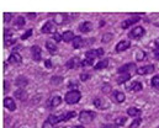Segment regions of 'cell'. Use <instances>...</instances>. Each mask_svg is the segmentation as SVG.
<instances>
[{
    "mask_svg": "<svg viewBox=\"0 0 159 128\" xmlns=\"http://www.w3.org/2000/svg\"><path fill=\"white\" fill-rule=\"evenodd\" d=\"M114 99H115V101L116 102H123L125 101V99H126V96H125V94L122 92V91H114Z\"/></svg>",
    "mask_w": 159,
    "mask_h": 128,
    "instance_id": "obj_24",
    "label": "cell"
},
{
    "mask_svg": "<svg viewBox=\"0 0 159 128\" xmlns=\"http://www.w3.org/2000/svg\"><path fill=\"white\" fill-rule=\"evenodd\" d=\"M107 65H109V59H102L98 64H95L94 68H95V70H101V69H105Z\"/></svg>",
    "mask_w": 159,
    "mask_h": 128,
    "instance_id": "obj_26",
    "label": "cell"
},
{
    "mask_svg": "<svg viewBox=\"0 0 159 128\" xmlns=\"http://www.w3.org/2000/svg\"><path fill=\"white\" fill-rule=\"evenodd\" d=\"M94 106L96 107V108H106L109 105H107V102L105 101V100H102V99H95L94 100Z\"/></svg>",
    "mask_w": 159,
    "mask_h": 128,
    "instance_id": "obj_20",
    "label": "cell"
},
{
    "mask_svg": "<svg viewBox=\"0 0 159 128\" xmlns=\"http://www.w3.org/2000/svg\"><path fill=\"white\" fill-rule=\"evenodd\" d=\"M61 104H62V97H59V96H54V97H52V99L48 101V106H49L51 108H54V107L59 106Z\"/></svg>",
    "mask_w": 159,
    "mask_h": 128,
    "instance_id": "obj_16",
    "label": "cell"
},
{
    "mask_svg": "<svg viewBox=\"0 0 159 128\" xmlns=\"http://www.w3.org/2000/svg\"><path fill=\"white\" fill-rule=\"evenodd\" d=\"M25 24H26V22H25V19H24L22 16H17V17H16V20H15V25H16L17 27H22Z\"/></svg>",
    "mask_w": 159,
    "mask_h": 128,
    "instance_id": "obj_30",
    "label": "cell"
},
{
    "mask_svg": "<svg viewBox=\"0 0 159 128\" xmlns=\"http://www.w3.org/2000/svg\"><path fill=\"white\" fill-rule=\"evenodd\" d=\"M7 60H9L10 64H21V62H22V57H21L17 52H14V53L10 54V57H9Z\"/></svg>",
    "mask_w": 159,
    "mask_h": 128,
    "instance_id": "obj_9",
    "label": "cell"
},
{
    "mask_svg": "<svg viewBox=\"0 0 159 128\" xmlns=\"http://www.w3.org/2000/svg\"><path fill=\"white\" fill-rule=\"evenodd\" d=\"M43 128H53V125H51L48 121H46L44 125H43Z\"/></svg>",
    "mask_w": 159,
    "mask_h": 128,
    "instance_id": "obj_44",
    "label": "cell"
},
{
    "mask_svg": "<svg viewBox=\"0 0 159 128\" xmlns=\"http://www.w3.org/2000/svg\"><path fill=\"white\" fill-rule=\"evenodd\" d=\"M46 65H47V67H51L52 64H51V62H49V60H46Z\"/></svg>",
    "mask_w": 159,
    "mask_h": 128,
    "instance_id": "obj_49",
    "label": "cell"
},
{
    "mask_svg": "<svg viewBox=\"0 0 159 128\" xmlns=\"http://www.w3.org/2000/svg\"><path fill=\"white\" fill-rule=\"evenodd\" d=\"M58 128H67V127H58Z\"/></svg>",
    "mask_w": 159,
    "mask_h": 128,
    "instance_id": "obj_52",
    "label": "cell"
},
{
    "mask_svg": "<svg viewBox=\"0 0 159 128\" xmlns=\"http://www.w3.org/2000/svg\"><path fill=\"white\" fill-rule=\"evenodd\" d=\"M75 112L74 111H70V112H67V113H63V121H69V120H72V118H74L75 117Z\"/></svg>",
    "mask_w": 159,
    "mask_h": 128,
    "instance_id": "obj_29",
    "label": "cell"
},
{
    "mask_svg": "<svg viewBox=\"0 0 159 128\" xmlns=\"http://www.w3.org/2000/svg\"><path fill=\"white\" fill-rule=\"evenodd\" d=\"M47 121H48L51 125H57V123H59V122L63 121V115H61V116H53V115H51Z\"/></svg>",
    "mask_w": 159,
    "mask_h": 128,
    "instance_id": "obj_22",
    "label": "cell"
},
{
    "mask_svg": "<svg viewBox=\"0 0 159 128\" xmlns=\"http://www.w3.org/2000/svg\"><path fill=\"white\" fill-rule=\"evenodd\" d=\"M128 89H129L131 91H141V90L143 89V85H142V83H139V82H132V84L128 86Z\"/></svg>",
    "mask_w": 159,
    "mask_h": 128,
    "instance_id": "obj_25",
    "label": "cell"
},
{
    "mask_svg": "<svg viewBox=\"0 0 159 128\" xmlns=\"http://www.w3.org/2000/svg\"><path fill=\"white\" fill-rule=\"evenodd\" d=\"M94 63V59H90V58H85L84 62H81V65L83 67H86V65H93Z\"/></svg>",
    "mask_w": 159,
    "mask_h": 128,
    "instance_id": "obj_35",
    "label": "cell"
},
{
    "mask_svg": "<svg viewBox=\"0 0 159 128\" xmlns=\"http://www.w3.org/2000/svg\"><path fill=\"white\" fill-rule=\"evenodd\" d=\"M4 106L9 111H15L16 110V104H15L14 99H11V97H5L4 99Z\"/></svg>",
    "mask_w": 159,
    "mask_h": 128,
    "instance_id": "obj_10",
    "label": "cell"
},
{
    "mask_svg": "<svg viewBox=\"0 0 159 128\" xmlns=\"http://www.w3.org/2000/svg\"><path fill=\"white\" fill-rule=\"evenodd\" d=\"M61 83H62V78H61V77H54V78H52V84L58 85V84H61Z\"/></svg>",
    "mask_w": 159,
    "mask_h": 128,
    "instance_id": "obj_38",
    "label": "cell"
},
{
    "mask_svg": "<svg viewBox=\"0 0 159 128\" xmlns=\"http://www.w3.org/2000/svg\"><path fill=\"white\" fill-rule=\"evenodd\" d=\"M27 16H29L30 19H35V17H36V14H27Z\"/></svg>",
    "mask_w": 159,
    "mask_h": 128,
    "instance_id": "obj_48",
    "label": "cell"
},
{
    "mask_svg": "<svg viewBox=\"0 0 159 128\" xmlns=\"http://www.w3.org/2000/svg\"><path fill=\"white\" fill-rule=\"evenodd\" d=\"M80 99H81V92H80L79 90H75V89L68 91V92L66 94V97H64V100H66V102H67L68 105L78 104Z\"/></svg>",
    "mask_w": 159,
    "mask_h": 128,
    "instance_id": "obj_1",
    "label": "cell"
},
{
    "mask_svg": "<svg viewBox=\"0 0 159 128\" xmlns=\"http://www.w3.org/2000/svg\"><path fill=\"white\" fill-rule=\"evenodd\" d=\"M62 37H63V41L64 42H73V40H74V35H73V32L72 31H66L63 35H62Z\"/></svg>",
    "mask_w": 159,
    "mask_h": 128,
    "instance_id": "obj_23",
    "label": "cell"
},
{
    "mask_svg": "<svg viewBox=\"0 0 159 128\" xmlns=\"http://www.w3.org/2000/svg\"><path fill=\"white\" fill-rule=\"evenodd\" d=\"M15 84H16V86H19L20 89H24L25 86L29 84V80H27V78L26 77H17L16 78V82H15Z\"/></svg>",
    "mask_w": 159,
    "mask_h": 128,
    "instance_id": "obj_17",
    "label": "cell"
},
{
    "mask_svg": "<svg viewBox=\"0 0 159 128\" xmlns=\"http://www.w3.org/2000/svg\"><path fill=\"white\" fill-rule=\"evenodd\" d=\"M31 53H32V59L35 62H40L42 59V51H41V47L39 46H34L31 48Z\"/></svg>",
    "mask_w": 159,
    "mask_h": 128,
    "instance_id": "obj_7",
    "label": "cell"
},
{
    "mask_svg": "<svg viewBox=\"0 0 159 128\" xmlns=\"http://www.w3.org/2000/svg\"><path fill=\"white\" fill-rule=\"evenodd\" d=\"M89 78H90V75L89 74H80V79L83 80V82H86V80H89Z\"/></svg>",
    "mask_w": 159,
    "mask_h": 128,
    "instance_id": "obj_42",
    "label": "cell"
},
{
    "mask_svg": "<svg viewBox=\"0 0 159 128\" xmlns=\"http://www.w3.org/2000/svg\"><path fill=\"white\" fill-rule=\"evenodd\" d=\"M54 40H56L57 42H59V41H63V37H62L59 33H57V32H56V33H54Z\"/></svg>",
    "mask_w": 159,
    "mask_h": 128,
    "instance_id": "obj_43",
    "label": "cell"
},
{
    "mask_svg": "<svg viewBox=\"0 0 159 128\" xmlns=\"http://www.w3.org/2000/svg\"><path fill=\"white\" fill-rule=\"evenodd\" d=\"M73 128H84V126H74Z\"/></svg>",
    "mask_w": 159,
    "mask_h": 128,
    "instance_id": "obj_51",
    "label": "cell"
},
{
    "mask_svg": "<svg viewBox=\"0 0 159 128\" xmlns=\"http://www.w3.org/2000/svg\"><path fill=\"white\" fill-rule=\"evenodd\" d=\"M66 21H67L66 14H56L54 15V22L57 25H63V24H66Z\"/></svg>",
    "mask_w": 159,
    "mask_h": 128,
    "instance_id": "obj_18",
    "label": "cell"
},
{
    "mask_svg": "<svg viewBox=\"0 0 159 128\" xmlns=\"http://www.w3.org/2000/svg\"><path fill=\"white\" fill-rule=\"evenodd\" d=\"M79 65H81V62L79 60V58H77V57H73V58H70V59L67 62V68H69V69L77 68V67H79Z\"/></svg>",
    "mask_w": 159,
    "mask_h": 128,
    "instance_id": "obj_15",
    "label": "cell"
},
{
    "mask_svg": "<svg viewBox=\"0 0 159 128\" xmlns=\"http://www.w3.org/2000/svg\"><path fill=\"white\" fill-rule=\"evenodd\" d=\"M144 57H146V53L142 52V51H139V52L137 53V55H136V59H137V60H142Z\"/></svg>",
    "mask_w": 159,
    "mask_h": 128,
    "instance_id": "obj_39",
    "label": "cell"
},
{
    "mask_svg": "<svg viewBox=\"0 0 159 128\" xmlns=\"http://www.w3.org/2000/svg\"><path fill=\"white\" fill-rule=\"evenodd\" d=\"M156 49H159V41H156Z\"/></svg>",
    "mask_w": 159,
    "mask_h": 128,
    "instance_id": "obj_50",
    "label": "cell"
},
{
    "mask_svg": "<svg viewBox=\"0 0 159 128\" xmlns=\"http://www.w3.org/2000/svg\"><path fill=\"white\" fill-rule=\"evenodd\" d=\"M127 115L128 116H131V117H139L141 115H142V111L139 110V108H137V107H129L128 110H127Z\"/></svg>",
    "mask_w": 159,
    "mask_h": 128,
    "instance_id": "obj_19",
    "label": "cell"
},
{
    "mask_svg": "<svg viewBox=\"0 0 159 128\" xmlns=\"http://www.w3.org/2000/svg\"><path fill=\"white\" fill-rule=\"evenodd\" d=\"M46 48H47V51L51 54H54L57 52V44L53 42V41H47L46 42Z\"/></svg>",
    "mask_w": 159,
    "mask_h": 128,
    "instance_id": "obj_21",
    "label": "cell"
},
{
    "mask_svg": "<svg viewBox=\"0 0 159 128\" xmlns=\"http://www.w3.org/2000/svg\"><path fill=\"white\" fill-rule=\"evenodd\" d=\"M154 72V65H144V67H142V68H139L138 70H137V73L139 74V75H147V74H151V73H153Z\"/></svg>",
    "mask_w": 159,
    "mask_h": 128,
    "instance_id": "obj_12",
    "label": "cell"
},
{
    "mask_svg": "<svg viewBox=\"0 0 159 128\" xmlns=\"http://www.w3.org/2000/svg\"><path fill=\"white\" fill-rule=\"evenodd\" d=\"M14 97L16 99V100H20V101H26L27 100V97H29V95H27V92H26V90H24V89H19V90H16L15 92H14Z\"/></svg>",
    "mask_w": 159,
    "mask_h": 128,
    "instance_id": "obj_8",
    "label": "cell"
},
{
    "mask_svg": "<svg viewBox=\"0 0 159 128\" xmlns=\"http://www.w3.org/2000/svg\"><path fill=\"white\" fill-rule=\"evenodd\" d=\"M79 30L80 32H83V33H88V32H90L93 30V24L90 21H84L79 26Z\"/></svg>",
    "mask_w": 159,
    "mask_h": 128,
    "instance_id": "obj_14",
    "label": "cell"
},
{
    "mask_svg": "<svg viewBox=\"0 0 159 128\" xmlns=\"http://www.w3.org/2000/svg\"><path fill=\"white\" fill-rule=\"evenodd\" d=\"M96 117V113L93 111H81L79 113V121L81 123H90Z\"/></svg>",
    "mask_w": 159,
    "mask_h": 128,
    "instance_id": "obj_2",
    "label": "cell"
},
{
    "mask_svg": "<svg viewBox=\"0 0 159 128\" xmlns=\"http://www.w3.org/2000/svg\"><path fill=\"white\" fill-rule=\"evenodd\" d=\"M144 33H146V30L142 26H137V27L132 29V31L128 33V36L134 38V40H139V38H142L144 36Z\"/></svg>",
    "mask_w": 159,
    "mask_h": 128,
    "instance_id": "obj_4",
    "label": "cell"
},
{
    "mask_svg": "<svg viewBox=\"0 0 159 128\" xmlns=\"http://www.w3.org/2000/svg\"><path fill=\"white\" fill-rule=\"evenodd\" d=\"M126 123V117H117L115 120V125L116 126H123Z\"/></svg>",
    "mask_w": 159,
    "mask_h": 128,
    "instance_id": "obj_32",
    "label": "cell"
},
{
    "mask_svg": "<svg viewBox=\"0 0 159 128\" xmlns=\"http://www.w3.org/2000/svg\"><path fill=\"white\" fill-rule=\"evenodd\" d=\"M101 128H117L116 125H104Z\"/></svg>",
    "mask_w": 159,
    "mask_h": 128,
    "instance_id": "obj_45",
    "label": "cell"
},
{
    "mask_svg": "<svg viewBox=\"0 0 159 128\" xmlns=\"http://www.w3.org/2000/svg\"><path fill=\"white\" fill-rule=\"evenodd\" d=\"M139 20H141V17H139V16H134V17L127 19V20H125V21L122 22V29H128L129 26H132V25L137 24Z\"/></svg>",
    "mask_w": 159,
    "mask_h": 128,
    "instance_id": "obj_11",
    "label": "cell"
},
{
    "mask_svg": "<svg viewBox=\"0 0 159 128\" xmlns=\"http://www.w3.org/2000/svg\"><path fill=\"white\" fill-rule=\"evenodd\" d=\"M136 70H138V69L136 68V64H134V63H127V64L120 67L119 74H132V73H134Z\"/></svg>",
    "mask_w": 159,
    "mask_h": 128,
    "instance_id": "obj_3",
    "label": "cell"
},
{
    "mask_svg": "<svg viewBox=\"0 0 159 128\" xmlns=\"http://www.w3.org/2000/svg\"><path fill=\"white\" fill-rule=\"evenodd\" d=\"M7 87H9V85H7V82H4V91H5V92L7 91Z\"/></svg>",
    "mask_w": 159,
    "mask_h": 128,
    "instance_id": "obj_47",
    "label": "cell"
},
{
    "mask_svg": "<svg viewBox=\"0 0 159 128\" xmlns=\"http://www.w3.org/2000/svg\"><path fill=\"white\" fill-rule=\"evenodd\" d=\"M104 49L102 48H99V49H93V51H88L85 53V57L86 58H90V59H95L96 57H101L104 55Z\"/></svg>",
    "mask_w": 159,
    "mask_h": 128,
    "instance_id": "obj_5",
    "label": "cell"
},
{
    "mask_svg": "<svg viewBox=\"0 0 159 128\" xmlns=\"http://www.w3.org/2000/svg\"><path fill=\"white\" fill-rule=\"evenodd\" d=\"M11 19H12V14H10V12H5L4 14V22H10Z\"/></svg>",
    "mask_w": 159,
    "mask_h": 128,
    "instance_id": "obj_36",
    "label": "cell"
},
{
    "mask_svg": "<svg viewBox=\"0 0 159 128\" xmlns=\"http://www.w3.org/2000/svg\"><path fill=\"white\" fill-rule=\"evenodd\" d=\"M110 40H112V35H105V36H102V42L107 43L110 42Z\"/></svg>",
    "mask_w": 159,
    "mask_h": 128,
    "instance_id": "obj_41",
    "label": "cell"
},
{
    "mask_svg": "<svg viewBox=\"0 0 159 128\" xmlns=\"http://www.w3.org/2000/svg\"><path fill=\"white\" fill-rule=\"evenodd\" d=\"M42 32L43 33H56V25L52 21H47L42 26Z\"/></svg>",
    "mask_w": 159,
    "mask_h": 128,
    "instance_id": "obj_6",
    "label": "cell"
},
{
    "mask_svg": "<svg viewBox=\"0 0 159 128\" xmlns=\"http://www.w3.org/2000/svg\"><path fill=\"white\" fill-rule=\"evenodd\" d=\"M142 123V118H136V120H133V122L131 123V126H129V128H137L139 127V125Z\"/></svg>",
    "mask_w": 159,
    "mask_h": 128,
    "instance_id": "obj_31",
    "label": "cell"
},
{
    "mask_svg": "<svg viewBox=\"0 0 159 128\" xmlns=\"http://www.w3.org/2000/svg\"><path fill=\"white\" fill-rule=\"evenodd\" d=\"M154 55H156V58L159 60V49H154Z\"/></svg>",
    "mask_w": 159,
    "mask_h": 128,
    "instance_id": "obj_46",
    "label": "cell"
},
{
    "mask_svg": "<svg viewBox=\"0 0 159 128\" xmlns=\"http://www.w3.org/2000/svg\"><path fill=\"white\" fill-rule=\"evenodd\" d=\"M152 86L156 87V89H159V75H156L152 79Z\"/></svg>",
    "mask_w": 159,
    "mask_h": 128,
    "instance_id": "obj_34",
    "label": "cell"
},
{
    "mask_svg": "<svg viewBox=\"0 0 159 128\" xmlns=\"http://www.w3.org/2000/svg\"><path fill=\"white\" fill-rule=\"evenodd\" d=\"M31 35H32V30H27V31H26V32H25V33L21 36V40H24V41H25V40H27V38H29Z\"/></svg>",
    "mask_w": 159,
    "mask_h": 128,
    "instance_id": "obj_37",
    "label": "cell"
},
{
    "mask_svg": "<svg viewBox=\"0 0 159 128\" xmlns=\"http://www.w3.org/2000/svg\"><path fill=\"white\" fill-rule=\"evenodd\" d=\"M83 44H84V40L81 37H79V36H75L74 40H73V48H75V49L80 48Z\"/></svg>",
    "mask_w": 159,
    "mask_h": 128,
    "instance_id": "obj_27",
    "label": "cell"
},
{
    "mask_svg": "<svg viewBox=\"0 0 159 128\" xmlns=\"http://www.w3.org/2000/svg\"><path fill=\"white\" fill-rule=\"evenodd\" d=\"M15 42H16V41H15V38H10V40H4V43H5V46H6V47H9V46L14 44Z\"/></svg>",
    "mask_w": 159,
    "mask_h": 128,
    "instance_id": "obj_40",
    "label": "cell"
},
{
    "mask_svg": "<svg viewBox=\"0 0 159 128\" xmlns=\"http://www.w3.org/2000/svg\"><path fill=\"white\" fill-rule=\"evenodd\" d=\"M11 36H12V31L11 30H9V29L4 30V40H10V38H12Z\"/></svg>",
    "mask_w": 159,
    "mask_h": 128,
    "instance_id": "obj_33",
    "label": "cell"
},
{
    "mask_svg": "<svg viewBox=\"0 0 159 128\" xmlns=\"http://www.w3.org/2000/svg\"><path fill=\"white\" fill-rule=\"evenodd\" d=\"M129 46H131V42L129 41H126V40H123V41H121L116 44V52H123V51H126V49H128L129 48Z\"/></svg>",
    "mask_w": 159,
    "mask_h": 128,
    "instance_id": "obj_13",
    "label": "cell"
},
{
    "mask_svg": "<svg viewBox=\"0 0 159 128\" xmlns=\"http://www.w3.org/2000/svg\"><path fill=\"white\" fill-rule=\"evenodd\" d=\"M131 78V74H121L119 78H117V83L122 84V83H126L127 80H129Z\"/></svg>",
    "mask_w": 159,
    "mask_h": 128,
    "instance_id": "obj_28",
    "label": "cell"
}]
</instances>
